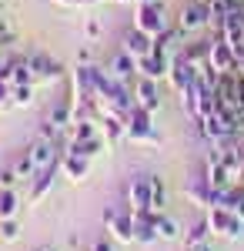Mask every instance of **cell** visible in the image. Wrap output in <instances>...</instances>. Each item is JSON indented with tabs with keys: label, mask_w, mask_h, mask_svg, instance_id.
Listing matches in <instances>:
<instances>
[{
	"label": "cell",
	"mask_w": 244,
	"mask_h": 251,
	"mask_svg": "<svg viewBox=\"0 0 244 251\" xmlns=\"http://www.w3.org/2000/svg\"><path fill=\"white\" fill-rule=\"evenodd\" d=\"M134 27H137V30H144V34H150V37L164 34V30L171 27L164 3H161V0H150V3H137V7H134Z\"/></svg>",
	"instance_id": "1"
},
{
	"label": "cell",
	"mask_w": 244,
	"mask_h": 251,
	"mask_svg": "<svg viewBox=\"0 0 244 251\" xmlns=\"http://www.w3.org/2000/svg\"><path fill=\"white\" fill-rule=\"evenodd\" d=\"M127 141H134V144H161V134L154 131V114L144 111L141 104H134L127 111Z\"/></svg>",
	"instance_id": "2"
},
{
	"label": "cell",
	"mask_w": 244,
	"mask_h": 251,
	"mask_svg": "<svg viewBox=\"0 0 244 251\" xmlns=\"http://www.w3.org/2000/svg\"><path fill=\"white\" fill-rule=\"evenodd\" d=\"M204 218H207L211 231L218 234V238L234 241V238H241V234H244V218H238V214L227 211V208H207Z\"/></svg>",
	"instance_id": "3"
},
{
	"label": "cell",
	"mask_w": 244,
	"mask_h": 251,
	"mask_svg": "<svg viewBox=\"0 0 244 251\" xmlns=\"http://www.w3.org/2000/svg\"><path fill=\"white\" fill-rule=\"evenodd\" d=\"M104 228L111 231L114 241L134 245V214H131V208H127V211H124V208H107V214H104Z\"/></svg>",
	"instance_id": "4"
},
{
	"label": "cell",
	"mask_w": 244,
	"mask_h": 251,
	"mask_svg": "<svg viewBox=\"0 0 244 251\" xmlns=\"http://www.w3.org/2000/svg\"><path fill=\"white\" fill-rule=\"evenodd\" d=\"M211 24V7L201 3V0H191L188 7H181V14H177V30L181 34H194V30H201Z\"/></svg>",
	"instance_id": "5"
},
{
	"label": "cell",
	"mask_w": 244,
	"mask_h": 251,
	"mask_svg": "<svg viewBox=\"0 0 244 251\" xmlns=\"http://www.w3.org/2000/svg\"><path fill=\"white\" fill-rule=\"evenodd\" d=\"M207 64H211L218 74H234L238 54H234V47H231L224 37H214L211 40V57H207Z\"/></svg>",
	"instance_id": "6"
},
{
	"label": "cell",
	"mask_w": 244,
	"mask_h": 251,
	"mask_svg": "<svg viewBox=\"0 0 244 251\" xmlns=\"http://www.w3.org/2000/svg\"><path fill=\"white\" fill-rule=\"evenodd\" d=\"M197 77H201V71H197L194 64H188V60L181 57V54L171 60V74H168V80H171V87H174V94H184V91H188V87H191V84H194Z\"/></svg>",
	"instance_id": "7"
},
{
	"label": "cell",
	"mask_w": 244,
	"mask_h": 251,
	"mask_svg": "<svg viewBox=\"0 0 244 251\" xmlns=\"http://www.w3.org/2000/svg\"><path fill=\"white\" fill-rule=\"evenodd\" d=\"M30 67H34V77L40 84H57V80L64 77V64L57 57H47V54H34L30 57Z\"/></svg>",
	"instance_id": "8"
},
{
	"label": "cell",
	"mask_w": 244,
	"mask_h": 251,
	"mask_svg": "<svg viewBox=\"0 0 244 251\" xmlns=\"http://www.w3.org/2000/svg\"><path fill=\"white\" fill-rule=\"evenodd\" d=\"M134 104H141L144 111H157L161 107V91H157V80H147V77H137L134 80Z\"/></svg>",
	"instance_id": "9"
},
{
	"label": "cell",
	"mask_w": 244,
	"mask_h": 251,
	"mask_svg": "<svg viewBox=\"0 0 244 251\" xmlns=\"http://www.w3.org/2000/svg\"><path fill=\"white\" fill-rule=\"evenodd\" d=\"M121 50H127L134 60H141V57H147L150 50H154V37L134 27V30H127V34H124V40H121Z\"/></svg>",
	"instance_id": "10"
},
{
	"label": "cell",
	"mask_w": 244,
	"mask_h": 251,
	"mask_svg": "<svg viewBox=\"0 0 244 251\" xmlns=\"http://www.w3.org/2000/svg\"><path fill=\"white\" fill-rule=\"evenodd\" d=\"M60 171H64V177H71V181H87V174H91V161L87 157H77L71 154V151H64L60 154Z\"/></svg>",
	"instance_id": "11"
},
{
	"label": "cell",
	"mask_w": 244,
	"mask_h": 251,
	"mask_svg": "<svg viewBox=\"0 0 244 251\" xmlns=\"http://www.w3.org/2000/svg\"><path fill=\"white\" fill-rule=\"evenodd\" d=\"M150 198H154V191H150V174H144V177H134L131 188H127V201H131V208H134V211L150 208Z\"/></svg>",
	"instance_id": "12"
},
{
	"label": "cell",
	"mask_w": 244,
	"mask_h": 251,
	"mask_svg": "<svg viewBox=\"0 0 244 251\" xmlns=\"http://www.w3.org/2000/svg\"><path fill=\"white\" fill-rule=\"evenodd\" d=\"M184 198H188L191 204H197V208H211V184H207L204 174L191 177L188 184H184Z\"/></svg>",
	"instance_id": "13"
},
{
	"label": "cell",
	"mask_w": 244,
	"mask_h": 251,
	"mask_svg": "<svg viewBox=\"0 0 244 251\" xmlns=\"http://www.w3.org/2000/svg\"><path fill=\"white\" fill-rule=\"evenodd\" d=\"M57 171H60V161H57V164H50V168H44V171H37V177L30 181V204H37L40 198H47V194H50Z\"/></svg>",
	"instance_id": "14"
},
{
	"label": "cell",
	"mask_w": 244,
	"mask_h": 251,
	"mask_svg": "<svg viewBox=\"0 0 244 251\" xmlns=\"http://www.w3.org/2000/svg\"><path fill=\"white\" fill-rule=\"evenodd\" d=\"M107 71H111L117 80H124V84H134V77H137V60H134L127 50H121V54L111 60V67H107Z\"/></svg>",
	"instance_id": "15"
},
{
	"label": "cell",
	"mask_w": 244,
	"mask_h": 251,
	"mask_svg": "<svg viewBox=\"0 0 244 251\" xmlns=\"http://www.w3.org/2000/svg\"><path fill=\"white\" fill-rule=\"evenodd\" d=\"M100 134L107 137V144H117V141H124L127 137V117H104V124H100Z\"/></svg>",
	"instance_id": "16"
},
{
	"label": "cell",
	"mask_w": 244,
	"mask_h": 251,
	"mask_svg": "<svg viewBox=\"0 0 244 251\" xmlns=\"http://www.w3.org/2000/svg\"><path fill=\"white\" fill-rule=\"evenodd\" d=\"M211 225H207V218H197V221H194V225H191L188 231H184V248H197V245H204L207 238H211Z\"/></svg>",
	"instance_id": "17"
},
{
	"label": "cell",
	"mask_w": 244,
	"mask_h": 251,
	"mask_svg": "<svg viewBox=\"0 0 244 251\" xmlns=\"http://www.w3.org/2000/svg\"><path fill=\"white\" fill-rule=\"evenodd\" d=\"M17 211H20V194L14 188H3L0 191V221L3 218H17Z\"/></svg>",
	"instance_id": "18"
},
{
	"label": "cell",
	"mask_w": 244,
	"mask_h": 251,
	"mask_svg": "<svg viewBox=\"0 0 244 251\" xmlns=\"http://www.w3.org/2000/svg\"><path fill=\"white\" fill-rule=\"evenodd\" d=\"M100 137V124L94 121H74L71 124V141H94Z\"/></svg>",
	"instance_id": "19"
},
{
	"label": "cell",
	"mask_w": 244,
	"mask_h": 251,
	"mask_svg": "<svg viewBox=\"0 0 244 251\" xmlns=\"http://www.w3.org/2000/svg\"><path fill=\"white\" fill-rule=\"evenodd\" d=\"M221 208H227V211H234L238 218H244V184H231V188H227Z\"/></svg>",
	"instance_id": "20"
},
{
	"label": "cell",
	"mask_w": 244,
	"mask_h": 251,
	"mask_svg": "<svg viewBox=\"0 0 244 251\" xmlns=\"http://www.w3.org/2000/svg\"><path fill=\"white\" fill-rule=\"evenodd\" d=\"M157 238H161V241H177V238H181V225L164 211H161V218H157Z\"/></svg>",
	"instance_id": "21"
},
{
	"label": "cell",
	"mask_w": 244,
	"mask_h": 251,
	"mask_svg": "<svg viewBox=\"0 0 244 251\" xmlns=\"http://www.w3.org/2000/svg\"><path fill=\"white\" fill-rule=\"evenodd\" d=\"M14 174H17L20 181H27V184H30L34 177H37V164L30 161V154H27V151L17 157V164H14Z\"/></svg>",
	"instance_id": "22"
},
{
	"label": "cell",
	"mask_w": 244,
	"mask_h": 251,
	"mask_svg": "<svg viewBox=\"0 0 244 251\" xmlns=\"http://www.w3.org/2000/svg\"><path fill=\"white\" fill-rule=\"evenodd\" d=\"M150 191H154L150 208H154V211H164V204H168V188H164V181H161L157 174H150Z\"/></svg>",
	"instance_id": "23"
},
{
	"label": "cell",
	"mask_w": 244,
	"mask_h": 251,
	"mask_svg": "<svg viewBox=\"0 0 244 251\" xmlns=\"http://www.w3.org/2000/svg\"><path fill=\"white\" fill-rule=\"evenodd\" d=\"M0 241H7V245L20 241V225H17V218H3V221H0Z\"/></svg>",
	"instance_id": "24"
},
{
	"label": "cell",
	"mask_w": 244,
	"mask_h": 251,
	"mask_svg": "<svg viewBox=\"0 0 244 251\" xmlns=\"http://www.w3.org/2000/svg\"><path fill=\"white\" fill-rule=\"evenodd\" d=\"M34 104V84H17L14 87V107H30Z\"/></svg>",
	"instance_id": "25"
},
{
	"label": "cell",
	"mask_w": 244,
	"mask_h": 251,
	"mask_svg": "<svg viewBox=\"0 0 244 251\" xmlns=\"http://www.w3.org/2000/svg\"><path fill=\"white\" fill-rule=\"evenodd\" d=\"M84 40H87V44H97V40H100V20L97 17H91L84 24Z\"/></svg>",
	"instance_id": "26"
},
{
	"label": "cell",
	"mask_w": 244,
	"mask_h": 251,
	"mask_svg": "<svg viewBox=\"0 0 244 251\" xmlns=\"http://www.w3.org/2000/svg\"><path fill=\"white\" fill-rule=\"evenodd\" d=\"M17 184H20V177L14 174V168H10V171H3V174H0V188H17Z\"/></svg>",
	"instance_id": "27"
},
{
	"label": "cell",
	"mask_w": 244,
	"mask_h": 251,
	"mask_svg": "<svg viewBox=\"0 0 244 251\" xmlns=\"http://www.w3.org/2000/svg\"><path fill=\"white\" fill-rule=\"evenodd\" d=\"M91 251H114V241L100 238V241H94V245H91Z\"/></svg>",
	"instance_id": "28"
},
{
	"label": "cell",
	"mask_w": 244,
	"mask_h": 251,
	"mask_svg": "<svg viewBox=\"0 0 244 251\" xmlns=\"http://www.w3.org/2000/svg\"><path fill=\"white\" fill-rule=\"evenodd\" d=\"M77 60H80V64H91V47H84V50L77 54Z\"/></svg>",
	"instance_id": "29"
},
{
	"label": "cell",
	"mask_w": 244,
	"mask_h": 251,
	"mask_svg": "<svg viewBox=\"0 0 244 251\" xmlns=\"http://www.w3.org/2000/svg\"><path fill=\"white\" fill-rule=\"evenodd\" d=\"M50 3H60V7H77V3H84V0H50Z\"/></svg>",
	"instance_id": "30"
},
{
	"label": "cell",
	"mask_w": 244,
	"mask_h": 251,
	"mask_svg": "<svg viewBox=\"0 0 244 251\" xmlns=\"http://www.w3.org/2000/svg\"><path fill=\"white\" fill-rule=\"evenodd\" d=\"M191 251H214V248H211V245L204 241V245H197V248H191Z\"/></svg>",
	"instance_id": "31"
},
{
	"label": "cell",
	"mask_w": 244,
	"mask_h": 251,
	"mask_svg": "<svg viewBox=\"0 0 244 251\" xmlns=\"http://www.w3.org/2000/svg\"><path fill=\"white\" fill-rule=\"evenodd\" d=\"M84 3H107V0H84Z\"/></svg>",
	"instance_id": "32"
},
{
	"label": "cell",
	"mask_w": 244,
	"mask_h": 251,
	"mask_svg": "<svg viewBox=\"0 0 244 251\" xmlns=\"http://www.w3.org/2000/svg\"><path fill=\"white\" fill-rule=\"evenodd\" d=\"M114 3H134V0H114Z\"/></svg>",
	"instance_id": "33"
},
{
	"label": "cell",
	"mask_w": 244,
	"mask_h": 251,
	"mask_svg": "<svg viewBox=\"0 0 244 251\" xmlns=\"http://www.w3.org/2000/svg\"><path fill=\"white\" fill-rule=\"evenodd\" d=\"M137 3H150V0H134V7H137Z\"/></svg>",
	"instance_id": "34"
},
{
	"label": "cell",
	"mask_w": 244,
	"mask_h": 251,
	"mask_svg": "<svg viewBox=\"0 0 244 251\" xmlns=\"http://www.w3.org/2000/svg\"><path fill=\"white\" fill-rule=\"evenodd\" d=\"M37 251H57V248H37Z\"/></svg>",
	"instance_id": "35"
},
{
	"label": "cell",
	"mask_w": 244,
	"mask_h": 251,
	"mask_svg": "<svg viewBox=\"0 0 244 251\" xmlns=\"http://www.w3.org/2000/svg\"><path fill=\"white\" fill-rule=\"evenodd\" d=\"M201 3H211V0H201Z\"/></svg>",
	"instance_id": "36"
},
{
	"label": "cell",
	"mask_w": 244,
	"mask_h": 251,
	"mask_svg": "<svg viewBox=\"0 0 244 251\" xmlns=\"http://www.w3.org/2000/svg\"><path fill=\"white\" fill-rule=\"evenodd\" d=\"M0 3H3V0H0Z\"/></svg>",
	"instance_id": "37"
}]
</instances>
